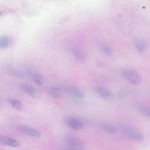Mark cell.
I'll return each instance as SVG.
<instances>
[{
    "instance_id": "12",
    "label": "cell",
    "mask_w": 150,
    "mask_h": 150,
    "mask_svg": "<svg viewBox=\"0 0 150 150\" xmlns=\"http://www.w3.org/2000/svg\"><path fill=\"white\" fill-rule=\"evenodd\" d=\"M73 55L79 61L83 63L86 62L85 57L83 53L79 49L75 47H72L71 49Z\"/></svg>"
},
{
    "instance_id": "18",
    "label": "cell",
    "mask_w": 150,
    "mask_h": 150,
    "mask_svg": "<svg viewBox=\"0 0 150 150\" xmlns=\"http://www.w3.org/2000/svg\"><path fill=\"white\" fill-rule=\"evenodd\" d=\"M10 101L12 106L16 109L21 110L23 109V105L19 101L12 100H10Z\"/></svg>"
},
{
    "instance_id": "10",
    "label": "cell",
    "mask_w": 150,
    "mask_h": 150,
    "mask_svg": "<svg viewBox=\"0 0 150 150\" xmlns=\"http://www.w3.org/2000/svg\"><path fill=\"white\" fill-rule=\"evenodd\" d=\"M26 73L27 75L38 85H41L44 83V78L40 75L31 70L27 71Z\"/></svg>"
},
{
    "instance_id": "1",
    "label": "cell",
    "mask_w": 150,
    "mask_h": 150,
    "mask_svg": "<svg viewBox=\"0 0 150 150\" xmlns=\"http://www.w3.org/2000/svg\"><path fill=\"white\" fill-rule=\"evenodd\" d=\"M121 132L129 139L137 142H141L144 139L143 134L129 125L122 124L119 126Z\"/></svg>"
},
{
    "instance_id": "4",
    "label": "cell",
    "mask_w": 150,
    "mask_h": 150,
    "mask_svg": "<svg viewBox=\"0 0 150 150\" xmlns=\"http://www.w3.org/2000/svg\"><path fill=\"white\" fill-rule=\"evenodd\" d=\"M67 144L72 149L85 150V146L78 140L74 138H69L66 140Z\"/></svg>"
},
{
    "instance_id": "8",
    "label": "cell",
    "mask_w": 150,
    "mask_h": 150,
    "mask_svg": "<svg viewBox=\"0 0 150 150\" xmlns=\"http://www.w3.org/2000/svg\"><path fill=\"white\" fill-rule=\"evenodd\" d=\"M23 90L34 98H39L41 94L40 91L37 89L29 85H23L22 86Z\"/></svg>"
},
{
    "instance_id": "7",
    "label": "cell",
    "mask_w": 150,
    "mask_h": 150,
    "mask_svg": "<svg viewBox=\"0 0 150 150\" xmlns=\"http://www.w3.org/2000/svg\"><path fill=\"white\" fill-rule=\"evenodd\" d=\"M64 89L67 93L79 98H83L85 97L84 94L81 91L76 88L71 86H66Z\"/></svg>"
},
{
    "instance_id": "6",
    "label": "cell",
    "mask_w": 150,
    "mask_h": 150,
    "mask_svg": "<svg viewBox=\"0 0 150 150\" xmlns=\"http://www.w3.org/2000/svg\"><path fill=\"white\" fill-rule=\"evenodd\" d=\"M98 94L102 98L109 100L112 98V95L107 88L102 86H98L96 88Z\"/></svg>"
},
{
    "instance_id": "13",
    "label": "cell",
    "mask_w": 150,
    "mask_h": 150,
    "mask_svg": "<svg viewBox=\"0 0 150 150\" xmlns=\"http://www.w3.org/2000/svg\"><path fill=\"white\" fill-rule=\"evenodd\" d=\"M96 44L106 54L109 56L112 55V50L109 46L99 40L96 41Z\"/></svg>"
},
{
    "instance_id": "15",
    "label": "cell",
    "mask_w": 150,
    "mask_h": 150,
    "mask_svg": "<svg viewBox=\"0 0 150 150\" xmlns=\"http://www.w3.org/2000/svg\"><path fill=\"white\" fill-rule=\"evenodd\" d=\"M50 93L51 96L55 98L59 99L62 97V91L57 87L52 88L50 90Z\"/></svg>"
},
{
    "instance_id": "14",
    "label": "cell",
    "mask_w": 150,
    "mask_h": 150,
    "mask_svg": "<svg viewBox=\"0 0 150 150\" xmlns=\"http://www.w3.org/2000/svg\"><path fill=\"white\" fill-rule=\"evenodd\" d=\"M101 129L105 132L111 134H115L117 133V128L114 126L106 124H104L100 125Z\"/></svg>"
},
{
    "instance_id": "11",
    "label": "cell",
    "mask_w": 150,
    "mask_h": 150,
    "mask_svg": "<svg viewBox=\"0 0 150 150\" xmlns=\"http://www.w3.org/2000/svg\"><path fill=\"white\" fill-rule=\"evenodd\" d=\"M0 142L3 144L13 147H18L20 145L18 142L9 137H4L0 138Z\"/></svg>"
},
{
    "instance_id": "16",
    "label": "cell",
    "mask_w": 150,
    "mask_h": 150,
    "mask_svg": "<svg viewBox=\"0 0 150 150\" xmlns=\"http://www.w3.org/2000/svg\"><path fill=\"white\" fill-rule=\"evenodd\" d=\"M137 108L139 111L143 114L148 117L150 115V110L147 106L142 104H139Z\"/></svg>"
},
{
    "instance_id": "9",
    "label": "cell",
    "mask_w": 150,
    "mask_h": 150,
    "mask_svg": "<svg viewBox=\"0 0 150 150\" xmlns=\"http://www.w3.org/2000/svg\"><path fill=\"white\" fill-rule=\"evenodd\" d=\"M134 43L136 48L141 52L144 51L147 46V42L143 38H136L134 40Z\"/></svg>"
},
{
    "instance_id": "17",
    "label": "cell",
    "mask_w": 150,
    "mask_h": 150,
    "mask_svg": "<svg viewBox=\"0 0 150 150\" xmlns=\"http://www.w3.org/2000/svg\"><path fill=\"white\" fill-rule=\"evenodd\" d=\"M11 42V40L8 38L6 36H0V48L8 47Z\"/></svg>"
},
{
    "instance_id": "21",
    "label": "cell",
    "mask_w": 150,
    "mask_h": 150,
    "mask_svg": "<svg viewBox=\"0 0 150 150\" xmlns=\"http://www.w3.org/2000/svg\"></svg>"
},
{
    "instance_id": "5",
    "label": "cell",
    "mask_w": 150,
    "mask_h": 150,
    "mask_svg": "<svg viewBox=\"0 0 150 150\" xmlns=\"http://www.w3.org/2000/svg\"><path fill=\"white\" fill-rule=\"evenodd\" d=\"M19 130L22 133L29 136L38 137L41 136V133L38 131L25 126L19 127Z\"/></svg>"
},
{
    "instance_id": "20",
    "label": "cell",
    "mask_w": 150,
    "mask_h": 150,
    "mask_svg": "<svg viewBox=\"0 0 150 150\" xmlns=\"http://www.w3.org/2000/svg\"><path fill=\"white\" fill-rule=\"evenodd\" d=\"M118 96L121 98H122L124 97V95L121 92H118L117 93Z\"/></svg>"
},
{
    "instance_id": "2",
    "label": "cell",
    "mask_w": 150,
    "mask_h": 150,
    "mask_svg": "<svg viewBox=\"0 0 150 150\" xmlns=\"http://www.w3.org/2000/svg\"><path fill=\"white\" fill-rule=\"evenodd\" d=\"M122 74L127 80L134 84H138L140 81V78L138 74L132 69L124 68L122 69Z\"/></svg>"
},
{
    "instance_id": "19",
    "label": "cell",
    "mask_w": 150,
    "mask_h": 150,
    "mask_svg": "<svg viewBox=\"0 0 150 150\" xmlns=\"http://www.w3.org/2000/svg\"><path fill=\"white\" fill-rule=\"evenodd\" d=\"M96 66L98 68H101L103 66L104 64L103 62L100 60H97L96 62Z\"/></svg>"
},
{
    "instance_id": "3",
    "label": "cell",
    "mask_w": 150,
    "mask_h": 150,
    "mask_svg": "<svg viewBox=\"0 0 150 150\" xmlns=\"http://www.w3.org/2000/svg\"><path fill=\"white\" fill-rule=\"evenodd\" d=\"M66 122L69 127L77 130L81 129L83 125L82 121L74 117H71L68 118Z\"/></svg>"
}]
</instances>
